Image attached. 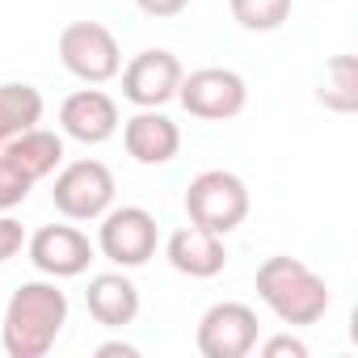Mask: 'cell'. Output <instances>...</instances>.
I'll return each mask as SVG.
<instances>
[{
    "label": "cell",
    "instance_id": "obj_1",
    "mask_svg": "<svg viewBox=\"0 0 358 358\" xmlns=\"http://www.w3.org/2000/svg\"><path fill=\"white\" fill-rule=\"evenodd\" d=\"M68 324V295L55 287V278H34L22 282L0 320V345L9 358H43Z\"/></svg>",
    "mask_w": 358,
    "mask_h": 358
},
{
    "label": "cell",
    "instance_id": "obj_2",
    "mask_svg": "<svg viewBox=\"0 0 358 358\" xmlns=\"http://www.w3.org/2000/svg\"><path fill=\"white\" fill-rule=\"evenodd\" d=\"M257 295L291 329L316 324L329 312V282L308 262L287 257V253H274L257 266Z\"/></svg>",
    "mask_w": 358,
    "mask_h": 358
},
{
    "label": "cell",
    "instance_id": "obj_3",
    "mask_svg": "<svg viewBox=\"0 0 358 358\" xmlns=\"http://www.w3.org/2000/svg\"><path fill=\"white\" fill-rule=\"evenodd\" d=\"M186 220L207 228V232H215V236L236 232L249 220V186L228 169L199 173L186 186Z\"/></svg>",
    "mask_w": 358,
    "mask_h": 358
},
{
    "label": "cell",
    "instance_id": "obj_4",
    "mask_svg": "<svg viewBox=\"0 0 358 358\" xmlns=\"http://www.w3.org/2000/svg\"><path fill=\"white\" fill-rule=\"evenodd\" d=\"M114 173L101 164V160H72L55 173V190H51V203L64 220H76V224H89V220H101L110 207H114Z\"/></svg>",
    "mask_w": 358,
    "mask_h": 358
},
{
    "label": "cell",
    "instance_id": "obj_5",
    "mask_svg": "<svg viewBox=\"0 0 358 358\" xmlns=\"http://www.w3.org/2000/svg\"><path fill=\"white\" fill-rule=\"evenodd\" d=\"M59 64L85 85H106L122 72V51H118V38L110 26L72 22L59 34Z\"/></svg>",
    "mask_w": 358,
    "mask_h": 358
},
{
    "label": "cell",
    "instance_id": "obj_6",
    "mask_svg": "<svg viewBox=\"0 0 358 358\" xmlns=\"http://www.w3.org/2000/svg\"><path fill=\"white\" fill-rule=\"evenodd\" d=\"M156 241H160V228H156V215L143 211V207H110L101 215V228H97V249L106 262H114L118 270H139L156 257Z\"/></svg>",
    "mask_w": 358,
    "mask_h": 358
},
{
    "label": "cell",
    "instance_id": "obj_7",
    "mask_svg": "<svg viewBox=\"0 0 358 358\" xmlns=\"http://www.w3.org/2000/svg\"><path fill=\"white\" fill-rule=\"evenodd\" d=\"M177 101L186 106L190 118H203V122H228L245 110L249 101V85L241 72L232 68H199L190 76H182L177 85Z\"/></svg>",
    "mask_w": 358,
    "mask_h": 358
},
{
    "label": "cell",
    "instance_id": "obj_8",
    "mask_svg": "<svg viewBox=\"0 0 358 358\" xmlns=\"http://www.w3.org/2000/svg\"><path fill=\"white\" fill-rule=\"evenodd\" d=\"M257 333H262L257 312L241 299H224L203 312L194 345L203 358H245L257 350Z\"/></svg>",
    "mask_w": 358,
    "mask_h": 358
},
{
    "label": "cell",
    "instance_id": "obj_9",
    "mask_svg": "<svg viewBox=\"0 0 358 358\" xmlns=\"http://www.w3.org/2000/svg\"><path fill=\"white\" fill-rule=\"evenodd\" d=\"M186 68L173 51L164 47H148L139 51L127 68H122V97L139 110H160L164 101L177 97V85H182Z\"/></svg>",
    "mask_w": 358,
    "mask_h": 358
},
{
    "label": "cell",
    "instance_id": "obj_10",
    "mask_svg": "<svg viewBox=\"0 0 358 358\" xmlns=\"http://www.w3.org/2000/svg\"><path fill=\"white\" fill-rule=\"evenodd\" d=\"M26 253L38 274L47 278H76L93 262V241L72 224H43L34 236H26Z\"/></svg>",
    "mask_w": 358,
    "mask_h": 358
},
{
    "label": "cell",
    "instance_id": "obj_11",
    "mask_svg": "<svg viewBox=\"0 0 358 358\" xmlns=\"http://www.w3.org/2000/svg\"><path fill=\"white\" fill-rule=\"evenodd\" d=\"M59 127L68 139L76 143H106L118 135L122 118H118V101L101 89H76L72 97H64L59 106Z\"/></svg>",
    "mask_w": 358,
    "mask_h": 358
},
{
    "label": "cell",
    "instance_id": "obj_12",
    "mask_svg": "<svg viewBox=\"0 0 358 358\" xmlns=\"http://www.w3.org/2000/svg\"><path fill=\"white\" fill-rule=\"evenodd\" d=\"M122 148L135 164L160 169L182 152V127L160 110H139L135 118L122 122Z\"/></svg>",
    "mask_w": 358,
    "mask_h": 358
},
{
    "label": "cell",
    "instance_id": "obj_13",
    "mask_svg": "<svg viewBox=\"0 0 358 358\" xmlns=\"http://www.w3.org/2000/svg\"><path fill=\"white\" fill-rule=\"evenodd\" d=\"M164 257L177 274H186V278H215L224 274L228 266V249H224V236L199 228V224H186V228H177L164 245Z\"/></svg>",
    "mask_w": 358,
    "mask_h": 358
},
{
    "label": "cell",
    "instance_id": "obj_14",
    "mask_svg": "<svg viewBox=\"0 0 358 358\" xmlns=\"http://www.w3.org/2000/svg\"><path fill=\"white\" fill-rule=\"evenodd\" d=\"M85 308H89V316H93L97 324H106V329H127V324H135V316H139V287H135L122 270L97 274V278H89Z\"/></svg>",
    "mask_w": 358,
    "mask_h": 358
},
{
    "label": "cell",
    "instance_id": "obj_15",
    "mask_svg": "<svg viewBox=\"0 0 358 358\" xmlns=\"http://www.w3.org/2000/svg\"><path fill=\"white\" fill-rule=\"evenodd\" d=\"M5 152L30 182H43V177H51L59 164H64V139L55 135V131H43V127H30V131H22V135H13L5 148Z\"/></svg>",
    "mask_w": 358,
    "mask_h": 358
},
{
    "label": "cell",
    "instance_id": "obj_16",
    "mask_svg": "<svg viewBox=\"0 0 358 358\" xmlns=\"http://www.w3.org/2000/svg\"><path fill=\"white\" fill-rule=\"evenodd\" d=\"M38 122H43V93L34 85H22V80L0 85V148Z\"/></svg>",
    "mask_w": 358,
    "mask_h": 358
},
{
    "label": "cell",
    "instance_id": "obj_17",
    "mask_svg": "<svg viewBox=\"0 0 358 358\" xmlns=\"http://www.w3.org/2000/svg\"><path fill=\"white\" fill-rule=\"evenodd\" d=\"M316 97L333 114H354L358 110V59L354 55H333L320 72Z\"/></svg>",
    "mask_w": 358,
    "mask_h": 358
},
{
    "label": "cell",
    "instance_id": "obj_18",
    "mask_svg": "<svg viewBox=\"0 0 358 358\" xmlns=\"http://www.w3.org/2000/svg\"><path fill=\"white\" fill-rule=\"evenodd\" d=\"M232 22L249 34H270L291 17V0H228Z\"/></svg>",
    "mask_w": 358,
    "mask_h": 358
},
{
    "label": "cell",
    "instance_id": "obj_19",
    "mask_svg": "<svg viewBox=\"0 0 358 358\" xmlns=\"http://www.w3.org/2000/svg\"><path fill=\"white\" fill-rule=\"evenodd\" d=\"M30 190H34V182L30 177L0 152V211H13V207H22L26 199H30Z\"/></svg>",
    "mask_w": 358,
    "mask_h": 358
},
{
    "label": "cell",
    "instance_id": "obj_20",
    "mask_svg": "<svg viewBox=\"0 0 358 358\" xmlns=\"http://www.w3.org/2000/svg\"><path fill=\"white\" fill-rule=\"evenodd\" d=\"M22 249H26V228H22L13 215L0 211V266H5L9 257H17Z\"/></svg>",
    "mask_w": 358,
    "mask_h": 358
},
{
    "label": "cell",
    "instance_id": "obj_21",
    "mask_svg": "<svg viewBox=\"0 0 358 358\" xmlns=\"http://www.w3.org/2000/svg\"><path fill=\"white\" fill-rule=\"evenodd\" d=\"M262 354L266 358H308V345L299 341V337H291V333H278V337H270V341H262Z\"/></svg>",
    "mask_w": 358,
    "mask_h": 358
},
{
    "label": "cell",
    "instance_id": "obj_22",
    "mask_svg": "<svg viewBox=\"0 0 358 358\" xmlns=\"http://www.w3.org/2000/svg\"><path fill=\"white\" fill-rule=\"evenodd\" d=\"M135 5H139L148 17H177V13H186L190 0H135Z\"/></svg>",
    "mask_w": 358,
    "mask_h": 358
},
{
    "label": "cell",
    "instance_id": "obj_23",
    "mask_svg": "<svg viewBox=\"0 0 358 358\" xmlns=\"http://www.w3.org/2000/svg\"><path fill=\"white\" fill-rule=\"evenodd\" d=\"M93 354H97V358H118V354H122V358H135L139 350H135L131 341H101V345H97Z\"/></svg>",
    "mask_w": 358,
    "mask_h": 358
}]
</instances>
